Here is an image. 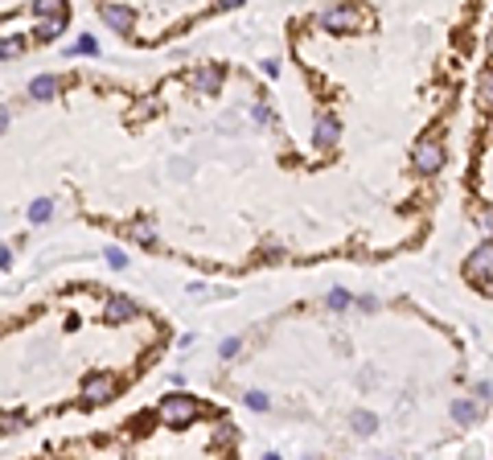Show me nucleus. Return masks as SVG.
Here are the masks:
<instances>
[{
	"label": "nucleus",
	"mask_w": 493,
	"mask_h": 460,
	"mask_svg": "<svg viewBox=\"0 0 493 460\" xmlns=\"http://www.w3.org/2000/svg\"><path fill=\"white\" fill-rule=\"evenodd\" d=\"M362 25H366V16L354 4H333V8L321 12V29H329V33H354Z\"/></svg>",
	"instance_id": "2"
},
{
	"label": "nucleus",
	"mask_w": 493,
	"mask_h": 460,
	"mask_svg": "<svg viewBox=\"0 0 493 460\" xmlns=\"http://www.w3.org/2000/svg\"><path fill=\"white\" fill-rule=\"evenodd\" d=\"M29 218H33V222H45V218H49V202H45V197H37V202L29 206Z\"/></svg>",
	"instance_id": "20"
},
{
	"label": "nucleus",
	"mask_w": 493,
	"mask_h": 460,
	"mask_svg": "<svg viewBox=\"0 0 493 460\" xmlns=\"http://www.w3.org/2000/svg\"><path fill=\"white\" fill-rule=\"evenodd\" d=\"M325 304H329V308H333V313H341V308H350V292H341V288H333V292H329V300H325Z\"/></svg>",
	"instance_id": "19"
},
{
	"label": "nucleus",
	"mask_w": 493,
	"mask_h": 460,
	"mask_svg": "<svg viewBox=\"0 0 493 460\" xmlns=\"http://www.w3.org/2000/svg\"><path fill=\"white\" fill-rule=\"evenodd\" d=\"M239 4H247V0H218V8H239Z\"/></svg>",
	"instance_id": "28"
},
{
	"label": "nucleus",
	"mask_w": 493,
	"mask_h": 460,
	"mask_svg": "<svg viewBox=\"0 0 493 460\" xmlns=\"http://www.w3.org/2000/svg\"><path fill=\"white\" fill-rule=\"evenodd\" d=\"M74 53H99V41H95V37H78V41H74Z\"/></svg>",
	"instance_id": "21"
},
{
	"label": "nucleus",
	"mask_w": 493,
	"mask_h": 460,
	"mask_svg": "<svg viewBox=\"0 0 493 460\" xmlns=\"http://www.w3.org/2000/svg\"><path fill=\"white\" fill-rule=\"evenodd\" d=\"M152 111H156V103H136V111H132V115H152Z\"/></svg>",
	"instance_id": "26"
},
{
	"label": "nucleus",
	"mask_w": 493,
	"mask_h": 460,
	"mask_svg": "<svg viewBox=\"0 0 493 460\" xmlns=\"http://www.w3.org/2000/svg\"><path fill=\"white\" fill-rule=\"evenodd\" d=\"M0 53H4V58H16V53H21V41H12V37H4V45H0Z\"/></svg>",
	"instance_id": "23"
},
{
	"label": "nucleus",
	"mask_w": 493,
	"mask_h": 460,
	"mask_svg": "<svg viewBox=\"0 0 493 460\" xmlns=\"http://www.w3.org/2000/svg\"><path fill=\"white\" fill-rule=\"evenodd\" d=\"M411 160H416L420 173H436V169L444 165V148H440V140H420L416 152H411Z\"/></svg>",
	"instance_id": "4"
},
{
	"label": "nucleus",
	"mask_w": 493,
	"mask_h": 460,
	"mask_svg": "<svg viewBox=\"0 0 493 460\" xmlns=\"http://www.w3.org/2000/svg\"><path fill=\"white\" fill-rule=\"evenodd\" d=\"M29 95H33V99H53V95H58V78H49V74H37V78L29 82Z\"/></svg>",
	"instance_id": "10"
},
{
	"label": "nucleus",
	"mask_w": 493,
	"mask_h": 460,
	"mask_svg": "<svg viewBox=\"0 0 493 460\" xmlns=\"http://www.w3.org/2000/svg\"><path fill=\"white\" fill-rule=\"evenodd\" d=\"M62 29H66V16H41V25H37V37H41V41H53Z\"/></svg>",
	"instance_id": "11"
},
{
	"label": "nucleus",
	"mask_w": 493,
	"mask_h": 460,
	"mask_svg": "<svg viewBox=\"0 0 493 460\" xmlns=\"http://www.w3.org/2000/svg\"><path fill=\"white\" fill-rule=\"evenodd\" d=\"M337 140H341V123H337L333 115H321V119H317V132H313V148L325 152V148H333Z\"/></svg>",
	"instance_id": "5"
},
{
	"label": "nucleus",
	"mask_w": 493,
	"mask_h": 460,
	"mask_svg": "<svg viewBox=\"0 0 493 460\" xmlns=\"http://www.w3.org/2000/svg\"><path fill=\"white\" fill-rule=\"evenodd\" d=\"M374 428H378V420H374L370 411H354V432H358V436H370Z\"/></svg>",
	"instance_id": "16"
},
{
	"label": "nucleus",
	"mask_w": 493,
	"mask_h": 460,
	"mask_svg": "<svg viewBox=\"0 0 493 460\" xmlns=\"http://www.w3.org/2000/svg\"><path fill=\"white\" fill-rule=\"evenodd\" d=\"M247 407H251V411H267V395L251 391V395H247Z\"/></svg>",
	"instance_id": "22"
},
{
	"label": "nucleus",
	"mask_w": 493,
	"mask_h": 460,
	"mask_svg": "<svg viewBox=\"0 0 493 460\" xmlns=\"http://www.w3.org/2000/svg\"><path fill=\"white\" fill-rule=\"evenodd\" d=\"M235 440H239V436H235V428H230V424H218V432H214V448H218V452H230V448H235Z\"/></svg>",
	"instance_id": "14"
},
{
	"label": "nucleus",
	"mask_w": 493,
	"mask_h": 460,
	"mask_svg": "<svg viewBox=\"0 0 493 460\" xmlns=\"http://www.w3.org/2000/svg\"><path fill=\"white\" fill-rule=\"evenodd\" d=\"M111 395H115V374H91L82 383V403L86 407H103Z\"/></svg>",
	"instance_id": "3"
},
{
	"label": "nucleus",
	"mask_w": 493,
	"mask_h": 460,
	"mask_svg": "<svg viewBox=\"0 0 493 460\" xmlns=\"http://www.w3.org/2000/svg\"><path fill=\"white\" fill-rule=\"evenodd\" d=\"M103 21H107L115 33H132V29H136V12L123 8V4H103Z\"/></svg>",
	"instance_id": "7"
},
{
	"label": "nucleus",
	"mask_w": 493,
	"mask_h": 460,
	"mask_svg": "<svg viewBox=\"0 0 493 460\" xmlns=\"http://www.w3.org/2000/svg\"><path fill=\"white\" fill-rule=\"evenodd\" d=\"M128 234H132L136 243H144V247H152V243H156V226H152V222H132V226H128Z\"/></svg>",
	"instance_id": "13"
},
{
	"label": "nucleus",
	"mask_w": 493,
	"mask_h": 460,
	"mask_svg": "<svg viewBox=\"0 0 493 460\" xmlns=\"http://www.w3.org/2000/svg\"><path fill=\"white\" fill-rule=\"evenodd\" d=\"M477 415H481V403H453V420L457 424H477Z\"/></svg>",
	"instance_id": "12"
},
{
	"label": "nucleus",
	"mask_w": 493,
	"mask_h": 460,
	"mask_svg": "<svg viewBox=\"0 0 493 460\" xmlns=\"http://www.w3.org/2000/svg\"><path fill=\"white\" fill-rule=\"evenodd\" d=\"M490 53H493V33H490Z\"/></svg>",
	"instance_id": "29"
},
{
	"label": "nucleus",
	"mask_w": 493,
	"mask_h": 460,
	"mask_svg": "<svg viewBox=\"0 0 493 460\" xmlns=\"http://www.w3.org/2000/svg\"><path fill=\"white\" fill-rule=\"evenodd\" d=\"M37 16H66V0H33Z\"/></svg>",
	"instance_id": "15"
},
{
	"label": "nucleus",
	"mask_w": 493,
	"mask_h": 460,
	"mask_svg": "<svg viewBox=\"0 0 493 460\" xmlns=\"http://www.w3.org/2000/svg\"><path fill=\"white\" fill-rule=\"evenodd\" d=\"M8 267H12V251L4 247V251H0V271H8Z\"/></svg>",
	"instance_id": "27"
},
{
	"label": "nucleus",
	"mask_w": 493,
	"mask_h": 460,
	"mask_svg": "<svg viewBox=\"0 0 493 460\" xmlns=\"http://www.w3.org/2000/svg\"><path fill=\"white\" fill-rule=\"evenodd\" d=\"M189 86H193L197 95H214V90L222 86V70H218V66H202V70L189 74Z\"/></svg>",
	"instance_id": "8"
},
{
	"label": "nucleus",
	"mask_w": 493,
	"mask_h": 460,
	"mask_svg": "<svg viewBox=\"0 0 493 460\" xmlns=\"http://www.w3.org/2000/svg\"><path fill=\"white\" fill-rule=\"evenodd\" d=\"M103 259H107V263H111L115 271H123V267H128V255H123L119 247H107V251H103Z\"/></svg>",
	"instance_id": "18"
},
{
	"label": "nucleus",
	"mask_w": 493,
	"mask_h": 460,
	"mask_svg": "<svg viewBox=\"0 0 493 460\" xmlns=\"http://www.w3.org/2000/svg\"><path fill=\"white\" fill-rule=\"evenodd\" d=\"M132 317H136V304H132L128 296H115V300L107 304V321H111V325H123V321H132Z\"/></svg>",
	"instance_id": "9"
},
{
	"label": "nucleus",
	"mask_w": 493,
	"mask_h": 460,
	"mask_svg": "<svg viewBox=\"0 0 493 460\" xmlns=\"http://www.w3.org/2000/svg\"><path fill=\"white\" fill-rule=\"evenodd\" d=\"M251 119H255V123H267V119H272V111H267V107H255V111H251Z\"/></svg>",
	"instance_id": "25"
},
{
	"label": "nucleus",
	"mask_w": 493,
	"mask_h": 460,
	"mask_svg": "<svg viewBox=\"0 0 493 460\" xmlns=\"http://www.w3.org/2000/svg\"><path fill=\"white\" fill-rule=\"evenodd\" d=\"M477 99H481V107H493V74L477 78Z\"/></svg>",
	"instance_id": "17"
},
{
	"label": "nucleus",
	"mask_w": 493,
	"mask_h": 460,
	"mask_svg": "<svg viewBox=\"0 0 493 460\" xmlns=\"http://www.w3.org/2000/svg\"><path fill=\"white\" fill-rule=\"evenodd\" d=\"M469 276L473 280H493V243H481L469 255Z\"/></svg>",
	"instance_id": "6"
},
{
	"label": "nucleus",
	"mask_w": 493,
	"mask_h": 460,
	"mask_svg": "<svg viewBox=\"0 0 493 460\" xmlns=\"http://www.w3.org/2000/svg\"><path fill=\"white\" fill-rule=\"evenodd\" d=\"M218 354H222V358H235V354H239V341H235V337H230V341H222V350H218Z\"/></svg>",
	"instance_id": "24"
},
{
	"label": "nucleus",
	"mask_w": 493,
	"mask_h": 460,
	"mask_svg": "<svg viewBox=\"0 0 493 460\" xmlns=\"http://www.w3.org/2000/svg\"><path fill=\"white\" fill-rule=\"evenodd\" d=\"M156 415H160L169 428H185V424H193V420L202 415V403L189 399V395H165L160 407H156Z\"/></svg>",
	"instance_id": "1"
}]
</instances>
